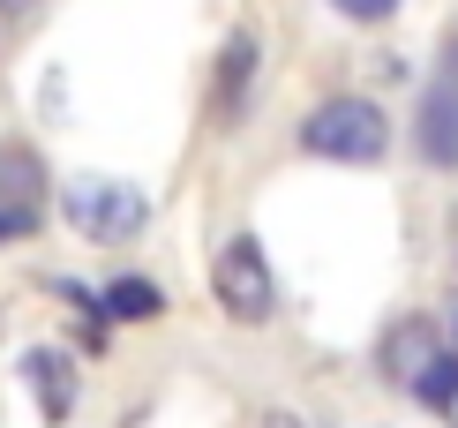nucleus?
Here are the masks:
<instances>
[{
  "label": "nucleus",
  "instance_id": "1a4fd4ad",
  "mask_svg": "<svg viewBox=\"0 0 458 428\" xmlns=\"http://www.w3.org/2000/svg\"><path fill=\"white\" fill-rule=\"evenodd\" d=\"M451 391H458V354H436V361L421 368V376H413V398L444 414V406H451Z\"/></svg>",
  "mask_w": 458,
  "mask_h": 428
},
{
  "label": "nucleus",
  "instance_id": "f03ea898",
  "mask_svg": "<svg viewBox=\"0 0 458 428\" xmlns=\"http://www.w3.org/2000/svg\"><path fill=\"white\" fill-rule=\"evenodd\" d=\"M61 210H68V226L83 233V241H136V233L150 226V196L136 181H98V173H75V181L61 188Z\"/></svg>",
  "mask_w": 458,
  "mask_h": 428
},
{
  "label": "nucleus",
  "instance_id": "9b49d317",
  "mask_svg": "<svg viewBox=\"0 0 458 428\" xmlns=\"http://www.w3.org/2000/svg\"><path fill=\"white\" fill-rule=\"evenodd\" d=\"M30 218H38V210H0V241H8V233H23Z\"/></svg>",
  "mask_w": 458,
  "mask_h": 428
},
{
  "label": "nucleus",
  "instance_id": "ddd939ff",
  "mask_svg": "<svg viewBox=\"0 0 458 428\" xmlns=\"http://www.w3.org/2000/svg\"><path fill=\"white\" fill-rule=\"evenodd\" d=\"M444 414H451V421H458V391H451V406H444Z\"/></svg>",
  "mask_w": 458,
  "mask_h": 428
},
{
  "label": "nucleus",
  "instance_id": "f257e3e1",
  "mask_svg": "<svg viewBox=\"0 0 458 428\" xmlns=\"http://www.w3.org/2000/svg\"><path fill=\"white\" fill-rule=\"evenodd\" d=\"M301 150L309 158H331V166H376L391 150V121L369 98H323L301 121Z\"/></svg>",
  "mask_w": 458,
  "mask_h": 428
},
{
  "label": "nucleus",
  "instance_id": "6e6552de",
  "mask_svg": "<svg viewBox=\"0 0 458 428\" xmlns=\"http://www.w3.org/2000/svg\"><path fill=\"white\" fill-rule=\"evenodd\" d=\"M158 308H165V294L150 278H113L98 294V316H158Z\"/></svg>",
  "mask_w": 458,
  "mask_h": 428
},
{
  "label": "nucleus",
  "instance_id": "7ed1b4c3",
  "mask_svg": "<svg viewBox=\"0 0 458 428\" xmlns=\"http://www.w3.org/2000/svg\"><path fill=\"white\" fill-rule=\"evenodd\" d=\"M211 294H218V308H225L241 330L271 323L278 278H271V263H263V241H256V233H233V241L218 248V263H211Z\"/></svg>",
  "mask_w": 458,
  "mask_h": 428
},
{
  "label": "nucleus",
  "instance_id": "f8f14e48",
  "mask_svg": "<svg viewBox=\"0 0 458 428\" xmlns=\"http://www.w3.org/2000/svg\"><path fill=\"white\" fill-rule=\"evenodd\" d=\"M38 8V0H0V15H8V23H15V15H30Z\"/></svg>",
  "mask_w": 458,
  "mask_h": 428
},
{
  "label": "nucleus",
  "instance_id": "20e7f679",
  "mask_svg": "<svg viewBox=\"0 0 458 428\" xmlns=\"http://www.w3.org/2000/svg\"><path fill=\"white\" fill-rule=\"evenodd\" d=\"M23 383L38 391V406H46V421H68V414H75V368H68V354H53V346H38V354H23Z\"/></svg>",
  "mask_w": 458,
  "mask_h": 428
},
{
  "label": "nucleus",
  "instance_id": "423d86ee",
  "mask_svg": "<svg viewBox=\"0 0 458 428\" xmlns=\"http://www.w3.org/2000/svg\"><path fill=\"white\" fill-rule=\"evenodd\" d=\"M428 361H436V338H428V323H398L391 338H384V368H391L398 383H413Z\"/></svg>",
  "mask_w": 458,
  "mask_h": 428
},
{
  "label": "nucleus",
  "instance_id": "0eeeda50",
  "mask_svg": "<svg viewBox=\"0 0 458 428\" xmlns=\"http://www.w3.org/2000/svg\"><path fill=\"white\" fill-rule=\"evenodd\" d=\"M248 75H256V38H225V61H218V106L225 113H241Z\"/></svg>",
  "mask_w": 458,
  "mask_h": 428
},
{
  "label": "nucleus",
  "instance_id": "9d476101",
  "mask_svg": "<svg viewBox=\"0 0 458 428\" xmlns=\"http://www.w3.org/2000/svg\"><path fill=\"white\" fill-rule=\"evenodd\" d=\"M331 8H338V15H353V23H384L398 0H331Z\"/></svg>",
  "mask_w": 458,
  "mask_h": 428
},
{
  "label": "nucleus",
  "instance_id": "39448f33",
  "mask_svg": "<svg viewBox=\"0 0 458 428\" xmlns=\"http://www.w3.org/2000/svg\"><path fill=\"white\" fill-rule=\"evenodd\" d=\"M421 158L428 166H458V83H436L421 106Z\"/></svg>",
  "mask_w": 458,
  "mask_h": 428
},
{
  "label": "nucleus",
  "instance_id": "4468645a",
  "mask_svg": "<svg viewBox=\"0 0 458 428\" xmlns=\"http://www.w3.org/2000/svg\"><path fill=\"white\" fill-rule=\"evenodd\" d=\"M451 338H458V316H451Z\"/></svg>",
  "mask_w": 458,
  "mask_h": 428
}]
</instances>
